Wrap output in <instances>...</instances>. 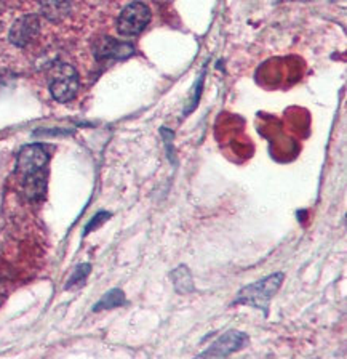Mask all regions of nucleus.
<instances>
[{"instance_id":"obj_1","label":"nucleus","mask_w":347,"mask_h":359,"mask_svg":"<svg viewBox=\"0 0 347 359\" xmlns=\"http://www.w3.org/2000/svg\"><path fill=\"white\" fill-rule=\"evenodd\" d=\"M283 273H274L271 276L257 280L255 284L245 285V287L239 292L237 299L234 303L237 305H248L253 306L256 310L264 311L267 314L269 303H271L272 297L277 294L280 285L283 283Z\"/></svg>"},{"instance_id":"obj_2","label":"nucleus","mask_w":347,"mask_h":359,"mask_svg":"<svg viewBox=\"0 0 347 359\" xmlns=\"http://www.w3.org/2000/svg\"><path fill=\"white\" fill-rule=\"evenodd\" d=\"M150 21V10L143 2H133L123 8L117 29L125 37L139 36Z\"/></svg>"},{"instance_id":"obj_3","label":"nucleus","mask_w":347,"mask_h":359,"mask_svg":"<svg viewBox=\"0 0 347 359\" xmlns=\"http://www.w3.org/2000/svg\"><path fill=\"white\" fill-rule=\"evenodd\" d=\"M78 90V77L77 72L71 66H63L58 74L55 76L50 92L52 97L59 101V103H67V101L74 100Z\"/></svg>"},{"instance_id":"obj_4","label":"nucleus","mask_w":347,"mask_h":359,"mask_svg":"<svg viewBox=\"0 0 347 359\" xmlns=\"http://www.w3.org/2000/svg\"><path fill=\"white\" fill-rule=\"evenodd\" d=\"M248 335L239 330H229L224 335H221L215 344H211L206 351L200 355V358H226L232 353L242 350V348L248 344Z\"/></svg>"},{"instance_id":"obj_5","label":"nucleus","mask_w":347,"mask_h":359,"mask_svg":"<svg viewBox=\"0 0 347 359\" xmlns=\"http://www.w3.org/2000/svg\"><path fill=\"white\" fill-rule=\"evenodd\" d=\"M48 162L47 149L41 144L24 146L18 154V172L22 175H31L34 172L43 170Z\"/></svg>"},{"instance_id":"obj_6","label":"nucleus","mask_w":347,"mask_h":359,"mask_svg":"<svg viewBox=\"0 0 347 359\" xmlns=\"http://www.w3.org/2000/svg\"><path fill=\"white\" fill-rule=\"evenodd\" d=\"M134 53V47L128 42L117 41L112 37L99 39L94 45V56L98 60H125Z\"/></svg>"},{"instance_id":"obj_7","label":"nucleus","mask_w":347,"mask_h":359,"mask_svg":"<svg viewBox=\"0 0 347 359\" xmlns=\"http://www.w3.org/2000/svg\"><path fill=\"white\" fill-rule=\"evenodd\" d=\"M38 31H41V22L38 18L34 15L22 16L15 22L10 31V41L13 42L16 47H26L27 43L32 42L37 37Z\"/></svg>"},{"instance_id":"obj_8","label":"nucleus","mask_w":347,"mask_h":359,"mask_svg":"<svg viewBox=\"0 0 347 359\" xmlns=\"http://www.w3.org/2000/svg\"><path fill=\"white\" fill-rule=\"evenodd\" d=\"M22 189H24L26 198L29 201L42 199L45 191H47V175H45V172L38 170L31 173V175H26Z\"/></svg>"},{"instance_id":"obj_9","label":"nucleus","mask_w":347,"mask_h":359,"mask_svg":"<svg viewBox=\"0 0 347 359\" xmlns=\"http://www.w3.org/2000/svg\"><path fill=\"white\" fill-rule=\"evenodd\" d=\"M72 0H41V10L45 18L58 22L69 15Z\"/></svg>"},{"instance_id":"obj_10","label":"nucleus","mask_w":347,"mask_h":359,"mask_svg":"<svg viewBox=\"0 0 347 359\" xmlns=\"http://www.w3.org/2000/svg\"><path fill=\"white\" fill-rule=\"evenodd\" d=\"M171 279H173V285L178 294H190L194 292V283H192V276H190L189 269L186 266H179L175 271L171 273Z\"/></svg>"},{"instance_id":"obj_11","label":"nucleus","mask_w":347,"mask_h":359,"mask_svg":"<svg viewBox=\"0 0 347 359\" xmlns=\"http://www.w3.org/2000/svg\"><path fill=\"white\" fill-rule=\"evenodd\" d=\"M125 303V294L120 289H112L109 292H106L97 305H94L93 310L94 311H101V310H111V308H117L122 306Z\"/></svg>"},{"instance_id":"obj_12","label":"nucleus","mask_w":347,"mask_h":359,"mask_svg":"<svg viewBox=\"0 0 347 359\" xmlns=\"http://www.w3.org/2000/svg\"><path fill=\"white\" fill-rule=\"evenodd\" d=\"M90 269H92V266H90L88 263H85V265L77 266V268H76V271H74V274H72V276L69 278V283H67L66 289H71L72 285L83 283V280H85V279H87V276L90 274Z\"/></svg>"},{"instance_id":"obj_13","label":"nucleus","mask_w":347,"mask_h":359,"mask_svg":"<svg viewBox=\"0 0 347 359\" xmlns=\"http://www.w3.org/2000/svg\"><path fill=\"white\" fill-rule=\"evenodd\" d=\"M109 217H111V213H108V212H101V213H98V215H94V217H93V220L87 224V228H85V234H88L90 231H93L94 228H98L99 224H101V223H104L106 220H108Z\"/></svg>"}]
</instances>
